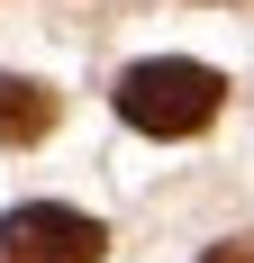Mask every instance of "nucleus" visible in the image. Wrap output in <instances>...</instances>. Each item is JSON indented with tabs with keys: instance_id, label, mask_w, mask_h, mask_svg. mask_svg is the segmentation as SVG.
I'll return each instance as SVG.
<instances>
[{
	"instance_id": "nucleus-3",
	"label": "nucleus",
	"mask_w": 254,
	"mask_h": 263,
	"mask_svg": "<svg viewBox=\"0 0 254 263\" xmlns=\"http://www.w3.org/2000/svg\"><path fill=\"white\" fill-rule=\"evenodd\" d=\"M55 127V91L27 73H0V145H37Z\"/></svg>"
},
{
	"instance_id": "nucleus-2",
	"label": "nucleus",
	"mask_w": 254,
	"mask_h": 263,
	"mask_svg": "<svg viewBox=\"0 0 254 263\" xmlns=\"http://www.w3.org/2000/svg\"><path fill=\"white\" fill-rule=\"evenodd\" d=\"M0 254H9V263H100L109 236H100V218L37 200V209H9V218H0Z\"/></svg>"
},
{
	"instance_id": "nucleus-4",
	"label": "nucleus",
	"mask_w": 254,
	"mask_h": 263,
	"mask_svg": "<svg viewBox=\"0 0 254 263\" xmlns=\"http://www.w3.org/2000/svg\"><path fill=\"white\" fill-rule=\"evenodd\" d=\"M209 263H254V236H227V245H218Z\"/></svg>"
},
{
	"instance_id": "nucleus-1",
	"label": "nucleus",
	"mask_w": 254,
	"mask_h": 263,
	"mask_svg": "<svg viewBox=\"0 0 254 263\" xmlns=\"http://www.w3.org/2000/svg\"><path fill=\"white\" fill-rule=\"evenodd\" d=\"M218 100H227V82L209 73V64H182V54L127 64V82H118V118L146 127V136H191V127H209Z\"/></svg>"
}]
</instances>
